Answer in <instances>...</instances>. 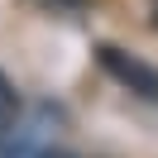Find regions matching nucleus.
<instances>
[{"mask_svg": "<svg viewBox=\"0 0 158 158\" xmlns=\"http://www.w3.org/2000/svg\"><path fill=\"white\" fill-rule=\"evenodd\" d=\"M101 67L110 72V77L120 81V86H129V91H139L144 101H158V67H148V62H139V58H129L125 48H115V43H101Z\"/></svg>", "mask_w": 158, "mask_h": 158, "instance_id": "nucleus-1", "label": "nucleus"}, {"mask_svg": "<svg viewBox=\"0 0 158 158\" xmlns=\"http://www.w3.org/2000/svg\"><path fill=\"white\" fill-rule=\"evenodd\" d=\"M15 115H19V96H15V86L5 81V72H0V134L15 125Z\"/></svg>", "mask_w": 158, "mask_h": 158, "instance_id": "nucleus-2", "label": "nucleus"}, {"mask_svg": "<svg viewBox=\"0 0 158 158\" xmlns=\"http://www.w3.org/2000/svg\"><path fill=\"white\" fill-rule=\"evenodd\" d=\"M39 158H77V153H67V148H48V153H39Z\"/></svg>", "mask_w": 158, "mask_h": 158, "instance_id": "nucleus-3", "label": "nucleus"}]
</instances>
